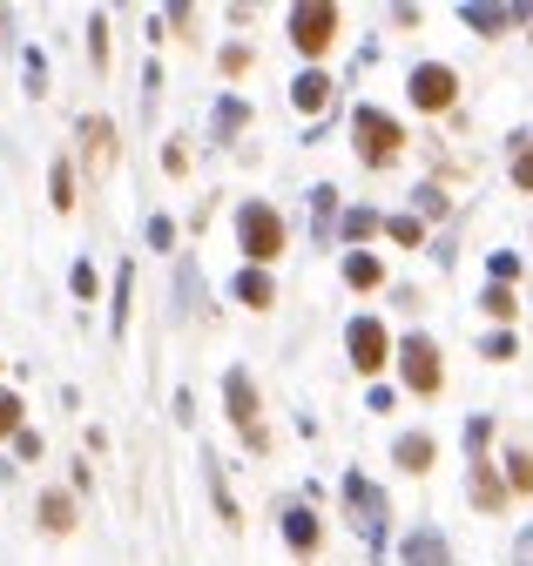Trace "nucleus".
I'll return each mask as SVG.
<instances>
[{"label":"nucleus","instance_id":"obj_23","mask_svg":"<svg viewBox=\"0 0 533 566\" xmlns=\"http://www.w3.org/2000/svg\"><path fill=\"white\" fill-rule=\"evenodd\" d=\"M371 229H378V216H371V210H352V216H345V236H352V243H365Z\"/></svg>","mask_w":533,"mask_h":566},{"label":"nucleus","instance_id":"obj_6","mask_svg":"<svg viewBox=\"0 0 533 566\" xmlns=\"http://www.w3.org/2000/svg\"><path fill=\"white\" fill-rule=\"evenodd\" d=\"M399 372H405L412 391H439V351H433V338H405L399 344Z\"/></svg>","mask_w":533,"mask_h":566},{"label":"nucleus","instance_id":"obj_20","mask_svg":"<svg viewBox=\"0 0 533 566\" xmlns=\"http://www.w3.org/2000/svg\"><path fill=\"white\" fill-rule=\"evenodd\" d=\"M513 182L533 189V135H520V149H513Z\"/></svg>","mask_w":533,"mask_h":566},{"label":"nucleus","instance_id":"obj_22","mask_svg":"<svg viewBox=\"0 0 533 566\" xmlns=\"http://www.w3.org/2000/svg\"><path fill=\"white\" fill-rule=\"evenodd\" d=\"M486 310H493V317H513L520 304H513V291H507V283H493V291H486Z\"/></svg>","mask_w":533,"mask_h":566},{"label":"nucleus","instance_id":"obj_25","mask_svg":"<svg viewBox=\"0 0 533 566\" xmlns=\"http://www.w3.org/2000/svg\"><path fill=\"white\" fill-rule=\"evenodd\" d=\"M74 297H88V304H95V270H88V263H74Z\"/></svg>","mask_w":533,"mask_h":566},{"label":"nucleus","instance_id":"obj_4","mask_svg":"<svg viewBox=\"0 0 533 566\" xmlns=\"http://www.w3.org/2000/svg\"><path fill=\"white\" fill-rule=\"evenodd\" d=\"M223 398H230V425L257 445V452H263V445H271V438H263V425H257V385L244 378V372H230V378H223Z\"/></svg>","mask_w":533,"mask_h":566},{"label":"nucleus","instance_id":"obj_12","mask_svg":"<svg viewBox=\"0 0 533 566\" xmlns=\"http://www.w3.org/2000/svg\"><path fill=\"white\" fill-rule=\"evenodd\" d=\"M271 297H277V291H271V276H263V270H244V276H237V304L271 310Z\"/></svg>","mask_w":533,"mask_h":566},{"label":"nucleus","instance_id":"obj_26","mask_svg":"<svg viewBox=\"0 0 533 566\" xmlns=\"http://www.w3.org/2000/svg\"><path fill=\"white\" fill-rule=\"evenodd\" d=\"M392 236H399V243H418L426 229H418V216H392Z\"/></svg>","mask_w":533,"mask_h":566},{"label":"nucleus","instance_id":"obj_16","mask_svg":"<svg viewBox=\"0 0 533 566\" xmlns=\"http://www.w3.org/2000/svg\"><path fill=\"white\" fill-rule=\"evenodd\" d=\"M42 526H48V533H68V526H74V499L68 493H48L42 499Z\"/></svg>","mask_w":533,"mask_h":566},{"label":"nucleus","instance_id":"obj_17","mask_svg":"<svg viewBox=\"0 0 533 566\" xmlns=\"http://www.w3.org/2000/svg\"><path fill=\"white\" fill-rule=\"evenodd\" d=\"M48 202H55L61 216L74 210V169H68V162H55V176H48Z\"/></svg>","mask_w":533,"mask_h":566},{"label":"nucleus","instance_id":"obj_2","mask_svg":"<svg viewBox=\"0 0 533 566\" xmlns=\"http://www.w3.org/2000/svg\"><path fill=\"white\" fill-rule=\"evenodd\" d=\"M352 135H358V149H365V162H392L399 155V121L392 115H378V108H358L352 115Z\"/></svg>","mask_w":533,"mask_h":566},{"label":"nucleus","instance_id":"obj_18","mask_svg":"<svg viewBox=\"0 0 533 566\" xmlns=\"http://www.w3.org/2000/svg\"><path fill=\"white\" fill-rule=\"evenodd\" d=\"M473 499H479L486 512H500V499H507V493H500V479H493L486 465H473Z\"/></svg>","mask_w":533,"mask_h":566},{"label":"nucleus","instance_id":"obj_3","mask_svg":"<svg viewBox=\"0 0 533 566\" xmlns=\"http://www.w3.org/2000/svg\"><path fill=\"white\" fill-rule=\"evenodd\" d=\"M331 34H337V8H324V0H311V8H297V14H291V40H297V55H324V48H331Z\"/></svg>","mask_w":533,"mask_h":566},{"label":"nucleus","instance_id":"obj_21","mask_svg":"<svg viewBox=\"0 0 533 566\" xmlns=\"http://www.w3.org/2000/svg\"><path fill=\"white\" fill-rule=\"evenodd\" d=\"M507 479H513V493H533V459L513 452V459H507Z\"/></svg>","mask_w":533,"mask_h":566},{"label":"nucleus","instance_id":"obj_19","mask_svg":"<svg viewBox=\"0 0 533 566\" xmlns=\"http://www.w3.org/2000/svg\"><path fill=\"white\" fill-rule=\"evenodd\" d=\"M82 142H88L95 169H102V162H108V121H82Z\"/></svg>","mask_w":533,"mask_h":566},{"label":"nucleus","instance_id":"obj_15","mask_svg":"<svg viewBox=\"0 0 533 566\" xmlns=\"http://www.w3.org/2000/svg\"><path fill=\"white\" fill-rule=\"evenodd\" d=\"M378 276H386V270H378V257H365V250H352V257H345V283H352V291H371Z\"/></svg>","mask_w":533,"mask_h":566},{"label":"nucleus","instance_id":"obj_27","mask_svg":"<svg viewBox=\"0 0 533 566\" xmlns=\"http://www.w3.org/2000/svg\"><path fill=\"white\" fill-rule=\"evenodd\" d=\"M250 68V48H223V74H244Z\"/></svg>","mask_w":533,"mask_h":566},{"label":"nucleus","instance_id":"obj_13","mask_svg":"<svg viewBox=\"0 0 533 566\" xmlns=\"http://www.w3.org/2000/svg\"><path fill=\"white\" fill-rule=\"evenodd\" d=\"M399 465H405V472H426V465H433V438H426V432L399 438Z\"/></svg>","mask_w":533,"mask_h":566},{"label":"nucleus","instance_id":"obj_1","mask_svg":"<svg viewBox=\"0 0 533 566\" xmlns=\"http://www.w3.org/2000/svg\"><path fill=\"white\" fill-rule=\"evenodd\" d=\"M237 243H244V257H250V263L284 257V223H277L271 202H244V210H237Z\"/></svg>","mask_w":533,"mask_h":566},{"label":"nucleus","instance_id":"obj_7","mask_svg":"<svg viewBox=\"0 0 533 566\" xmlns=\"http://www.w3.org/2000/svg\"><path fill=\"white\" fill-rule=\"evenodd\" d=\"M345 344H352V364H358V372H378V364H386V323H371V317H358Z\"/></svg>","mask_w":533,"mask_h":566},{"label":"nucleus","instance_id":"obj_5","mask_svg":"<svg viewBox=\"0 0 533 566\" xmlns=\"http://www.w3.org/2000/svg\"><path fill=\"white\" fill-rule=\"evenodd\" d=\"M452 95H460V74L452 68H439V61H426V68H412V102L418 108H452Z\"/></svg>","mask_w":533,"mask_h":566},{"label":"nucleus","instance_id":"obj_8","mask_svg":"<svg viewBox=\"0 0 533 566\" xmlns=\"http://www.w3.org/2000/svg\"><path fill=\"white\" fill-rule=\"evenodd\" d=\"M345 499H352V512H358L365 533H378V526H386V506H378V493H371L365 479H345Z\"/></svg>","mask_w":533,"mask_h":566},{"label":"nucleus","instance_id":"obj_9","mask_svg":"<svg viewBox=\"0 0 533 566\" xmlns=\"http://www.w3.org/2000/svg\"><path fill=\"white\" fill-rule=\"evenodd\" d=\"M291 102H297V115H318V108L331 102V81H324L318 68H311V74H297V81H291Z\"/></svg>","mask_w":533,"mask_h":566},{"label":"nucleus","instance_id":"obj_10","mask_svg":"<svg viewBox=\"0 0 533 566\" xmlns=\"http://www.w3.org/2000/svg\"><path fill=\"white\" fill-rule=\"evenodd\" d=\"M284 540H291L297 553H311V546H318V512H311V506H297V512H284Z\"/></svg>","mask_w":533,"mask_h":566},{"label":"nucleus","instance_id":"obj_14","mask_svg":"<svg viewBox=\"0 0 533 566\" xmlns=\"http://www.w3.org/2000/svg\"><path fill=\"white\" fill-rule=\"evenodd\" d=\"M513 21H520V8H466V27H479V34H500Z\"/></svg>","mask_w":533,"mask_h":566},{"label":"nucleus","instance_id":"obj_24","mask_svg":"<svg viewBox=\"0 0 533 566\" xmlns=\"http://www.w3.org/2000/svg\"><path fill=\"white\" fill-rule=\"evenodd\" d=\"M14 425H21V398H14V391H0V438H8Z\"/></svg>","mask_w":533,"mask_h":566},{"label":"nucleus","instance_id":"obj_11","mask_svg":"<svg viewBox=\"0 0 533 566\" xmlns=\"http://www.w3.org/2000/svg\"><path fill=\"white\" fill-rule=\"evenodd\" d=\"M405 566H452V559H446V540H439V533H412V540H405Z\"/></svg>","mask_w":533,"mask_h":566}]
</instances>
